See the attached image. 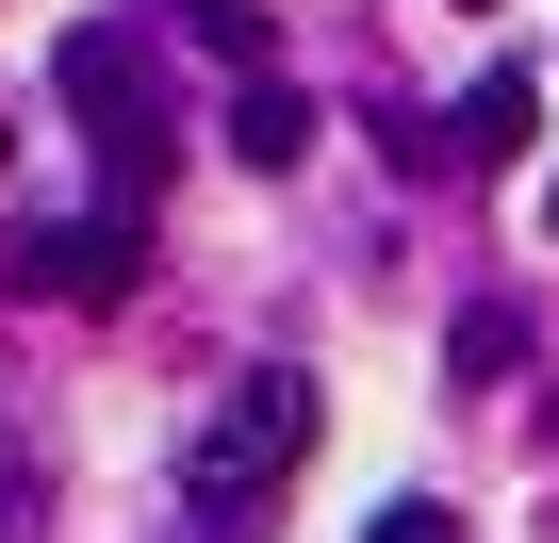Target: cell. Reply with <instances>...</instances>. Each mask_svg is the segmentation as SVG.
<instances>
[{
	"label": "cell",
	"mask_w": 559,
	"mask_h": 543,
	"mask_svg": "<svg viewBox=\"0 0 559 543\" xmlns=\"http://www.w3.org/2000/svg\"><path fill=\"white\" fill-rule=\"evenodd\" d=\"M313 461V363H247L230 396H214V428H198V461H181V527L198 543H263V494Z\"/></svg>",
	"instance_id": "6da1fadb"
},
{
	"label": "cell",
	"mask_w": 559,
	"mask_h": 543,
	"mask_svg": "<svg viewBox=\"0 0 559 543\" xmlns=\"http://www.w3.org/2000/svg\"><path fill=\"white\" fill-rule=\"evenodd\" d=\"M50 83H67V116L99 132V181L148 214V181H165V67H148V34H116V17H99V34H67V50H50Z\"/></svg>",
	"instance_id": "7a4b0ae2"
},
{
	"label": "cell",
	"mask_w": 559,
	"mask_h": 543,
	"mask_svg": "<svg viewBox=\"0 0 559 543\" xmlns=\"http://www.w3.org/2000/svg\"><path fill=\"white\" fill-rule=\"evenodd\" d=\"M17 281H34V297H67V314H116V297L148 281V214H132V198H99V214H67V231H17Z\"/></svg>",
	"instance_id": "3957f363"
},
{
	"label": "cell",
	"mask_w": 559,
	"mask_h": 543,
	"mask_svg": "<svg viewBox=\"0 0 559 543\" xmlns=\"http://www.w3.org/2000/svg\"><path fill=\"white\" fill-rule=\"evenodd\" d=\"M526 132H543V83L526 67H477L461 116H444V165H526Z\"/></svg>",
	"instance_id": "277c9868"
},
{
	"label": "cell",
	"mask_w": 559,
	"mask_h": 543,
	"mask_svg": "<svg viewBox=\"0 0 559 543\" xmlns=\"http://www.w3.org/2000/svg\"><path fill=\"white\" fill-rule=\"evenodd\" d=\"M230 165H263V181H280V165H313V99L280 83V67H247V99H230Z\"/></svg>",
	"instance_id": "5b68a950"
},
{
	"label": "cell",
	"mask_w": 559,
	"mask_h": 543,
	"mask_svg": "<svg viewBox=\"0 0 559 543\" xmlns=\"http://www.w3.org/2000/svg\"><path fill=\"white\" fill-rule=\"evenodd\" d=\"M510 363H526V314H510V297H477V314L444 330V379L477 396V379H510Z\"/></svg>",
	"instance_id": "8992f818"
},
{
	"label": "cell",
	"mask_w": 559,
	"mask_h": 543,
	"mask_svg": "<svg viewBox=\"0 0 559 543\" xmlns=\"http://www.w3.org/2000/svg\"><path fill=\"white\" fill-rule=\"evenodd\" d=\"M181 34H198L214 67H263V17H247V0H181Z\"/></svg>",
	"instance_id": "52a82bcc"
},
{
	"label": "cell",
	"mask_w": 559,
	"mask_h": 543,
	"mask_svg": "<svg viewBox=\"0 0 559 543\" xmlns=\"http://www.w3.org/2000/svg\"><path fill=\"white\" fill-rule=\"evenodd\" d=\"M34 527H50V477H34L17 445H0V543H34Z\"/></svg>",
	"instance_id": "ba28073f"
},
{
	"label": "cell",
	"mask_w": 559,
	"mask_h": 543,
	"mask_svg": "<svg viewBox=\"0 0 559 543\" xmlns=\"http://www.w3.org/2000/svg\"><path fill=\"white\" fill-rule=\"evenodd\" d=\"M362 543H461V510H444V494H395V510H379Z\"/></svg>",
	"instance_id": "9c48e42d"
},
{
	"label": "cell",
	"mask_w": 559,
	"mask_h": 543,
	"mask_svg": "<svg viewBox=\"0 0 559 543\" xmlns=\"http://www.w3.org/2000/svg\"><path fill=\"white\" fill-rule=\"evenodd\" d=\"M543 214H559V181H543Z\"/></svg>",
	"instance_id": "30bf717a"
}]
</instances>
